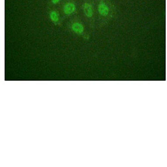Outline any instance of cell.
Instances as JSON below:
<instances>
[{"label": "cell", "instance_id": "6da1fadb", "mask_svg": "<svg viewBox=\"0 0 167 167\" xmlns=\"http://www.w3.org/2000/svg\"><path fill=\"white\" fill-rule=\"evenodd\" d=\"M98 11L101 15L106 16L109 14V8L105 4H100L98 6Z\"/></svg>", "mask_w": 167, "mask_h": 167}, {"label": "cell", "instance_id": "7a4b0ae2", "mask_svg": "<svg viewBox=\"0 0 167 167\" xmlns=\"http://www.w3.org/2000/svg\"><path fill=\"white\" fill-rule=\"evenodd\" d=\"M75 10V6L72 3H68L65 4L63 8L64 13L70 15L73 13Z\"/></svg>", "mask_w": 167, "mask_h": 167}, {"label": "cell", "instance_id": "3957f363", "mask_svg": "<svg viewBox=\"0 0 167 167\" xmlns=\"http://www.w3.org/2000/svg\"><path fill=\"white\" fill-rule=\"evenodd\" d=\"M83 7L84 12L85 15L88 17H91L93 15V12L91 5L88 3H85L84 4Z\"/></svg>", "mask_w": 167, "mask_h": 167}, {"label": "cell", "instance_id": "277c9868", "mask_svg": "<svg viewBox=\"0 0 167 167\" xmlns=\"http://www.w3.org/2000/svg\"><path fill=\"white\" fill-rule=\"evenodd\" d=\"M73 30L75 32L79 34L82 33L84 31V27L82 24L78 23H75L72 26Z\"/></svg>", "mask_w": 167, "mask_h": 167}, {"label": "cell", "instance_id": "5b68a950", "mask_svg": "<svg viewBox=\"0 0 167 167\" xmlns=\"http://www.w3.org/2000/svg\"><path fill=\"white\" fill-rule=\"evenodd\" d=\"M50 17L51 20L55 22H57L59 20V18L57 14L55 11L51 12L50 14Z\"/></svg>", "mask_w": 167, "mask_h": 167}, {"label": "cell", "instance_id": "8992f818", "mask_svg": "<svg viewBox=\"0 0 167 167\" xmlns=\"http://www.w3.org/2000/svg\"><path fill=\"white\" fill-rule=\"evenodd\" d=\"M60 1V0H51L52 3L54 4H56L57 3H58Z\"/></svg>", "mask_w": 167, "mask_h": 167}]
</instances>
